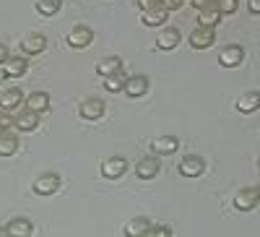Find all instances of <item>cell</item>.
<instances>
[{
	"mask_svg": "<svg viewBox=\"0 0 260 237\" xmlns=\"http://www.w3.org/2000/svg\"><path fill=\"white\" fill-rule=\"evenodd\" d=\"M99 172H102L107 180H120L125 172H127V162H125V157H110V159L102 162Z\"/></svg>",
	"mask_w": 260,
	"mask_h": 237,
	"instance_id": "obj_1",
	"label": "cell"
},
{
	"mask_svg": "<svg viewBox=\"0 0 260 237\" xmlns=\"http://www.w3.org/2000/svg\"><path fill=\"white\" fill-rule=\"evenodd\" d=\"M62 185L60 175H55V172H47V175H39L34 180V193L37 196H52V193H57Z\"/></svg>",
	"mask_w": 260,
	"mask_h": 237,
	"instance_id": "obj_2",
	"label": "cell"
},
{
	"mask_svg": "<svg viewBox=\"0 0 260 237\" xmlns=\"http://www.w3.org/2000/svg\"><path fill=\"white\" fill-rule=\"evenodd\" d=\"M94 42V32L89 29V26H73L71 32H68V45L73 47V50H86Z\"/></svg>",
	"mask_w": 260,
	"mask_h": 237,
	"instance_id": "obj_3",
	"label": "cell"
},
{
	"mask_svg": "<svg viewBox=\"0 0 260 237\" xmlns=\"http://www.w3.org/2000/svg\"><path fill=\"white\" fill-rule=\"evenodd\" d=\"M180 175L182 177H201L203 172H206V162H203V157H198V154H190V157H185L182 162H180Z\"/></svg>",
	"mask_w": 260,
	"mask_h": 237,
	"instance_id": "obj_4",
	"label": "cell"
},
{
	"mask_svg": "<svg viewBox=\"0 0 260 237\" xmlns=\"http://www.w3.org/2000/svg\"><path fill=\"white\" fill-rule=\"evenodd\" d=\"M104 102L102 99H96V97H89V99H83L81 102V107H78V115L83 117V120H99V117H104Z\"/></svg>",
	"mask_w": 260,
	"mask_h": 237,
	"instance_id": "obj_5",
	"label": "cell"
},
{
	"mask_svg": "<svg viewBox=\"0 0 260 237\" xmlns=\"http://www.w3.org/2000/svg\"><path fill=\"white\" fill-rule=\"evenodd\" d=\"M190 47L192 50H208L213 42H216V34H213V29H206V26H198V29H192L190 32Z\"/></svg>",
	"mask_w": 260,
	"mask_h": 237,
	"instance_id": "obj_6",
	"label": "cell"
},
{
	"mask_svg": "<svg viewBox=\"0 0 260 237\" xmlns=\"http://www.w3.org/2000/svg\"><path fill=\"white\" fill-rule=\"evenodd\" d=\"M260 196H257V188H242L240 193L234 196V209L237 211H252L257 206Z\"/></svg>",
	"mask_w": 260,
	"mask_h": 237,
	"instance_id": "obj_7",
	"label": "cell"
},
{
	"mask_svg": "<svg viewBox=\"0 0 260 237\" xmlns=\"http://www.w3.org/2000/svg\"><path fill=\"white\" fill-rule=\"evenodd\" d=\"M21 102H26V97L21 94L18 86H13V89H6V92H0V110H3V112H13L16 107H21Z\"/></svg>",
	"mask_w": 260,
	"mask_h": 237,
	"instance_id": "obj_8",
	"label": "cell"
},
{
	"mask_svg": "<svg viewBox=\"0 0 260 237\" xmlns=\"http://www.w3.org/2000/svg\"><path fill=\"white\" fill-rule=\"evenodd\" d=\"M13 128H16V131H21V133L37 131V128H39V112H34V110H29V107H26L24 112L16 115V125Z\"/></svg>",
	"mask_w": 260,
	"mask_h": 237,
	"instance_id": "obj_9",
	"label": "cell"
},
{
	"mask_svg": "<svg viewBox=\"0 0 260 237\" xmlns=\"http://www.w3.org/2000/svg\"><path fill=\"white\" fill-rule=\"evenodd\" d=\"M159 169H161V164L156 157H146L136 164V175H138V180H154L159 175Z\"/></svg>",
	"mask_w": 260,
	"mask_h": 237,
	"instance_id": "obj_10",
	"label": "cell"
},
{
	"mask_svg": "<svg viewBox=\"0 0 260 237\" xmlns=\"http://www.w3.org/2000/svg\"><path fill=\"white\" fill-rule=\"evenodd\" d=\"M242 60H245V50H242L240 45H229V47H224L221 55H219V63H221L224 68H237Z\"/></svg>",
	"mask_w": 260,
	"mask_h": 237,
	"instance_id": "obj_11",
	"label": "cell"
},
{
	"mask_svg": "<svg viewBox=\"0 0 260 237\" xmlns=\"http://www.w3.org/2000/svg\"><path fill=\"white\" fill-rule=\"evenodd\" d=\"M180 39H182L180 29L167 26V29H161L159 37H156V47H159V50H175V47L180 45Z\"/></svg>",
	"mask_w": 260,
	"mask_h": 237,
	"instance_id": "obj_12",
	"label": "cell"
},
{
	"mask_svg": "<svg viewBox=\"0 0 260 237\" xmlns=\"http://www.w3.org/2000/svg\"><path fill=\"white\" fill-rule=\"evenodd\" d=\"M221 8L219 6H208V8H203V11H198V24L201 26H206V29H216V26H219L221 24Z\"/></svg>",
	"mask_w": 260,
	"mask_h": 237,
	"instance_id": "obj_13",
	"label": "cell"
},
{
	"mask_svg": "<svg viewBox=\"0 0 260 237\" xmlns=\"http://www.w3.org/2000/svg\"><path fill=\"white\" fill-rule=\"evenodd\" d=\"M180 149V141L175 136H161V138H154L151 141V152L154 154H161V157H169V154H175Z\"/></svg>",
	"mask_w": 260,
	"mask_h": 237,
	"instance_id": "obj_14",
	"label": "cell"
},
{
	"mask_svg": "<svg viewBox=\"0 0 260 237\" xmlns=\"http://www.w3.org/2000/svg\"><path fill=\"white\" fill-rule=\"evenodd\" d=\"M148 92V76H130L127 83H125V94L130 99H138Z\"/></svg>",
	"mask_w": 260,
	"mask_h": 237,
	"instance_id": "obj_15",
	"label": "cell"
},
{
	"mask_svg": "<svg viewBox=\"0 0 260 237\" xmlns=\"http://www.w3.org/2000/svg\"><path fill=\"white\" fill-rule=\"evenodd\" d=\"M45 47H47L45 34H29V37H24V42H21V50H24L26 55H39V52H45Z\"/></svg>",
	"mask_w": 260,
	"mask_h": 237,
	"instance_id": "obj_16",
	"label": "cell"
},
{
	"mask_svg": "<svg viewBox=\"0 0 260 237\" xmlns=\"http://www.w3.org/2000/svg\"><path fill=\"white\" fill-rule=\"evenodd\" d=\"M6 229H8L11 237H31L34 224H31L29 219H24V217H16V219H11V222L6 224Z\"/></svg>",
	"mask_w": 260,
	"mask_h": 237,
	"instance_id": "obj_17",
	"label": "cell"
},
{
	"mask_svg": "<svg viewBox=\"0 0 260 237\" xmlns=\"http://www.w3.org/2000/svg\"><path fill=\"white\" fill-rule=\"evenodd\" d=\"M167 16H169V11H167V8H151V11H143L141 21H143V26L156 29V26L167 24Z\"/></svg>",
	"mask_w": 260,
	"mask_h": 237,
	"instance_id": "obj_18",
	"label": "cell"
},
{
	"mask_svg": "<svg viewBox=\"0 0 260 237\" xmlns=\"http://www.w3.org/2000/svg\"><path fill=\"white\" fill-rule=\"evenodd\" d=\"M26 68H29V63L24 57H8L6 66H3V76L6 78H21L26 73Z\"/></svg>",
	"mask_w": 260,
	"mask_h": 237,
	"instance_id": "obj_19",
	"label": "cell"
},
{
	"mask_svg": "<svg viewBox=\"0 0 260 237\" xmlns=\"http://www.w3.org/2000/svg\"><path fill=\"white\" fill-rule=\"evenodd\" d=\"M122 68H125V66H122V60H120L117 55H110V57L99 60L96 73H99L102 78H107V76H112V73H117V71H122Z\"/></svg>",
	"mask_w": 260,
	"mask_h": 237,
	"instance_id": "obj_20",
	"label": "cell"
},
{
	"mask_svg": "<svg viewBox=\"0 0 260 237\" xmlns=\"http://www.w3.org/2000/svg\"><path fill=\"white\" fill-rule=\"evenodd\" d=\"M257 107H260V92H247V94H242L240 99H237V110L245 112V115L255 112Z\"/></svg>",
	"mask_w": 260,
	"mask_h": 237,
	"instance_id": "obj_21",
	"label": "cell"
},
{
	"mask_svg": "<svg viewBox=\"0 0 260 237\" xmlns=\"http://www.w3.org/2000/svg\"><path fill=\"white\" fill-rule=\"evenodd\" d=\"M148 227H151V222L146 217H136L125 224V237H146Z\"/></svg>",
	"mask_w": 260,
	"mask_h": 237,
	"instance_id": "obj_22",
	"label": "cell"
},
{
	"mask_svg": "<svg viewBox=\"0 0 260 237\" xmlns=\"http://www.w3.org/2000/svg\"><path fill=\"white\" fill-rule=\"evenodd\" d=\"M26 107H29V110H34V112L50 110V94H47V92H31V94L26 97Z\"/></svg>",
	"mask_w": 260,
	"mask_h": 237,
	"instance_id": "obj_23",
	"label": "cell"
},
{
	"mask_svg": "<svg viewBox=\"0 0 260 237\" xmlns=\"http://www.w3.org/2000/svg\"><path fill=\"white\" fill-rule=\"evenodd\" d=\"M18 152V138L16 133L6 131V133H0V157H13Z\"/></svg>",
	"mask_w": 260,
	"mask_h": 237,
	"instance_id": "obj_24",
	"label": "cell"
},
{
	"mask_svg": "<svg viewBox=\"0 0 260 237\" xmlns=\"http://www.w3.org/2000/svg\"><path fill=\"white\" fill-rule=\"evenodd\" d=\"M125 83H127L125 71H117V73H112V76L104 78V89L110 92V94H117V92H125Z\"/></svg>",
	"mask_w": 260,
	"mask_h": 237,
	"instance_id": "obj_25",
	"label": "cell"
},
{
	"mask_svg": "<svg viewBox=\"0 0 260 237\" xmlns=\"http://www.w3.org/2000/svg\"><path fill=\"white\" fill-rule=\"evenodd\" d=\"M62 8V0H37V11L42 16H55Z\"/></svg>",
	"mask_w": 260,
	"mask_h": 237,
	"instance_id": "obj_26",
	"label": "cell"
},
{
	"mask_svg": "<svg viewBox=\"0 0 260 237\" xmlns=\"http://www.w3.org/2000/svg\"><path fill=\"white\" fill-rule=\"evenodd\" d=\"M216 6L221 8L224 16H232V13H237V8H240V0H216Z\"/></svg>",
	"mask_w": 260,
	"mask_h": 237,
	"instance_id": "obj_27",
	"label": "cell"
},
{
	"mask_svg": "<svg viewBox=\"0 0 260 237\" xmlns=\"http://www.w3.org/2000/svg\"><path fill=\"white\" fill-rule=\"evenodd\" d=\"M146 237H172V229L169 227H164V224H151L148 227V232H146Z\"/></svg>",
	"mask_w": 260,
	"mask_h": 237,
	"instance_id": "obj_28",
	"label": "cell"
},
{
	"mask_svg": "<svg viewBox=\"0 0 260 237\" xmlns=\"http://www.w3.org/2000/svg\"><path fill=\"white\" fill-rule=\"evenodd\" d=\"M13 125H16L13 112H0V133H6L8 128H13Z\"/></svg>",
	"mask_w": 260,
	"mask_h": 237,
	"instance_id": "obj_29",
	"label": "cell"
},
{
	"mask_svg": "<svg viewBox=\"0 0 260 237\" xmlns=\"http://www.w3.org/2000/svg\"><path fill=\"white\" fill-rule=\"evenodd\" d=\"M182 3H185V0H161V8H167V11H177V8H182Z\"/></svg>",
	"mask_w": 260,
	"mask_h": 237,
	"instance_id": "obj_30",
	"label": "cell"
},
{
	"mask_svg": "<svg viewBox=\"0 0 260 237\" xmlns=\"http://www.w3.org/2000/svg\"><path fill=\"white\" fill-rule=\"evenodd\" d=\"M216 0H190V6L192 8H198V11H203V8H208V6H213Z\"/></svg>",
	"mask_w": 260,
	"mask_h": 237,
	"instance_id": "obj_31",
	"label": "cell"
},
{
	"mask_svg": "<svg viewBox=\"0 0 260 237\" xmlns=\"http://www.w3.org/2000/svg\"><path fill=\"white\" fill-rule=\"evenodd\" d=\"M141 8L151 11V8H161V0H141Z\"/></svg>",
	"mask_w": 260,
	"mask_h": 237,
	"instance_id": "obj_32",
	"label": "cell"
},
{
	"mask_svg": "<svg viewBox=\"0 0 260 237\" xmlns=\"http://www.w3.org/2000/svg\"><path fill=\"white\" fill-rule=\"evenodd\" d=\"M247 8H250V13L260 16V0H250V3H247Z\"/></svg>",
	"mask_w": 260,
	"mask_h": 237,
	"instance_id": "obj_33",
	"label": "cell"
},
{
	"mask_svg": "<svg viewBox=\"0 0 260 237\" xmlns=\"http://www.w3.org/2000/svg\"><path fill=\"white\" fill-rule=\"evenodd\" d=\"M6 60H8V47L0 45V66H6Z\"/></svg>",
	"mask_w": 260,
	"mask_h": 237,
	"instance_id": "obj_34",
	"label": "cell"
},
{
	"mask_svg": "<svg viewBox=\"0 0 260 237\" xmlns=\"http://www.w3.org/2000/svg\"><path fill=\"white\" fill-rule=\"evenodd\" d=\"M0 237H11V234H8V229H6V227H0Z\"/></svg>",
	"mask_w": 260,
	"mask_h": 237,
	"instance_id": "obj_35",
	"label": "cell"
},
{
	"mask_svg": "<svg viewBox=\"0 0 260 237\" xmlns=\"http://www.w3.org/2000/svg\"><path fill=\"white\" fill-rule=\"evenodd\" d=\"M257 196H260V185H257Z\"/></svg>",
	"mask_w": 260,
	"mask_h": 237,
	"instance_id": "obj_36",
	"label": "cell"
}]
</instances>
